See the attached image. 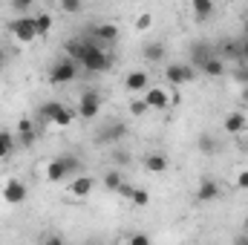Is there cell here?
<instances>
[{
  "label": "cell",
  "mask_w": 248,
  "mask_h": 245,
  "mask_svg": "<svg viewBox=\"0 0 248 245\" xmlns=\"http://www.w3.org/2000/svg\"><path fill=\"white\" fill-rule=\"evenodd\" d=\"M9 32L20 41V44H32L35 38H41L38 32V23H35V15H23V17H15L9 23Z\"/></svg>",
  "instance_id": "cell-1"
},
{
  "label": "cell",
  "mask_w": 248,
  "mask_h": 245,
  "mask_svg": "<svg viewBox=\"0 0 248 245\" xmlns=\"http://www.w3.org/2000/svg\"><path fill=\"white\" fill-rule=\"evenodd\" d=\"M41 116H44L46 122H52L55 127H69L72 119H75V113H72L66 104H61V101H46V104L41 107Z\"/></svg>",
  "instance_id": "cell-2"
},
{
  "label": "cell",
  "mask_w": 248,
  "mask_h": 245,
  "mask_svg": "<svg viewBox=\"0 0 248 245\" xmlns=\"http://www.w3.org/2000/svg\"><path fill=\"white\" fill-rule=\"evenodd\" d=\"M81 66H84L87 72H107V69L113 66V58H110V52H104L101 46L90 44V49H87V55H84Z\"/></svg>",
  "instance_id": "cell-3"
},
{
  "label": "cell",
  "mask_w": 248,
  "mask_h": 245,
  "mask_svg": "<svg viewBox=\"0 0 248 245\" xmlns=\"http://www.w3.org/2000/svg\"><path fill=\"white\" fill-rule=\"evenodd\" d=\"M98 113H101V95L95 90H84L78 98V116L93 122V119H98Z\"/></svg>",
  "instance_id": "cell-4"
},
{
  "label": "cell",
  "mask_w": 248,
  "mask_h": 245,
  "mask_svg": "<svg viewBox=\"0 0 248 245\" xmlns=\"http://www.w3.org/2000/svg\"><path fill=\"white\" fill-rule=\"evenodd\" d=\"M78 66H81V63H75L72 58H63V61H58L55 66H52L49 81H52V84H69V81H75Z\"/></svg>",
  "instance_id": "cell-5"
},
{
  "label": "cell",
  "mask_w": 248,
  "mask_h": 245,
  "mask_svg": "<svg viewBox=\"0 0 248 245\" xmlns=\"http://www.w3.org/2000/svg\"><path fill=\"white\" fill-rule=\"evenodd\" d=\"M3 199L9 205H23L26 202V184L20 182V179H9V182L3 184Z\"/></svg>",
  "instance_id": "cell-6"
},
{
  "label": "cell",
  "mask_w": 248,
  "mask_h": 245,
  "mask_svg": "<svg viewBox=\"0 0 248 245\" xmlns=\"http://www.w3.org/2000/svg\"><path fill=\"white\" fill-rule=\"evenodd\" d=\"M144 101H147L150 110H168L170 107V95L162 87H147L144 90Z\"/></svg>",
  "instance_id": "cell-7"
},
{
  "label": "cell",
  "mask_w": 248,
  "mask_h": 245,
  "mask_svg": "<svg viewBox=\"0 0 248 245\" xmlns=\"http://www.w3.org/2000/svg\"><path fill=\"white\" fill-rule=\"evenodd\" d=\"M165 78H168L173 87H179V84H187V81L193 78V66H185V63H170V66L165 69Z\"/></svg>",
  "instance_id": "cell-8"
},
{
  "label": "cell",
  "mask_w": 248,
  "mask_h": 245,
  "mask_svg": "<svg viewBox=\"0 0 248 245\" xmlns=\"http://www.w3.org/2000/svg\"><path fill=\"white\" fill-rule=\"evenodd\" d=\"M222 196V190H219V184L214 182L211 176H205L202 182H199V187H196V202H214V199H219Z\"/></svg>",
  "instance_id": "cell-9"
},
{
  "label": "cell",
  "mask_w": 248,
  "mask_h": 245,
  "mask_svg": "<svg viewBox=\"0 0 248 245\" xmlns=\"http://www.w3.org/2000/svg\"><path fill=\"white\" fill-rule=\"evenodd\" d=\"M66 176H72V173H69V165H66V156L52 159V162L46 165V179H49V182H63Z\"/></svg>",
  "instance_id": "cell-10"
},
{
  "label": "cell",
  "mask_w": 248,
  "mask_h": 245,
  "mask_svg": "<svg viewBox=\"0 0 248 245\" xmlns=\"http://www.w3.org/2000/svg\"><path fill=\"white\" fill-rule=\"evenodd\" d=\"M147 84H150V78H147V72H144V69H136V72H130V75L124 78L127 92H144V90H147Z\"/></svg>",
  "instance_id": "cell-11"
},
{
  "label": "cell",
  "mask_w": 248,
  "mask_h": 245,
  "mask_svg": "<svg viewBox=\"0 0 248 245\" xmlns=\"http://www.w3.org/2000/svg\"><path fill=\"white\" fill-rule=\"evenodd\" d=\"M168 168H170V162H168L165 153H147L144 156V170L147 173H165Z\"/></svg>",
  "instance_id": "cell-12"
},
{
  "label": "cell",
  "mask_w": 248,
  "mask_h": 245,
  "mask_svg": "<svg viewBox=\"0 0 248 245\" xmlns=\"http://www.w3.org/2000/svg\"><path fill=\"white\" fill-rule=\"evenodd\" d=\"M66 58H72L75 63L84 61V55H87V49H90V44L87 41H81V38H72V41H66Z\"/></svg>",
  "instance_id": "cell-13"
},
{
  "label": "cell",
  "mask_w": 248,
  "mask_h": 245,
  "mask_svg": "<svg viewBox=\"0 0 248 245\" xmlns=\"http://www.w3.org/2000/svg\"><path fill=\"white\" fill-rule=\"evenodd\" d=\"M93 187H95V182H93L90 176H75L72 184H69V193H72V196H78V199H84V196H90V193H93Z\"/></svg>",
  "instance_id": "cell-14"
},
{
  "label": "cell",
  "mask_w": 248,
  "mask_h": 245,
  "mask_svg": "<svg viewBox=\"0 0 248 245\" xmlns=\"http://www.w3.org/2000/svg\"><path fill=\"white\" fill-rule=\"evenodd\" d=\"M222 127H225L228 136H240V133L248 127V122H246L243 113H231V116H225V124H222Z\"/></svg>",
  "instance_id": "cell-15"
},
{
  "label": "cell",
  "mask_w": 248,
  "mask_h": 245,
  "mask_svg": "<svg viewBox=\"0 0 248 245\" xmlns=\"http://www.w3.org/2000/svg\"><path fill=\"white\" fill-rule=\"evenodd\" d=\"M141 55H144V61H150V63L165 61V44H159V41H150V44H144Z\"/></svg>",
  "instance_id": "cell-16"
},
{
  "label": "cell",
  "mask_w": 248,
  "mask_h": 245,
  "mask_svg": "<svg viewBox=\"0 0 248 245\" xmlns=\"http://www.w3.org/2000/svg\"><path fill=\"white\" fill-rule=\"evenodd\" d=\"M199 69H202L208 78H219V75H225V63H222V58H219V55H211L208 61L199 66Z\"/></svg>",
  "instance_id": "cell-17"
},
{
  "label": "cell",
  "mask_w": 248,
  "mask_h": 245,
  "mask_svg": "<svg viewBox=\"0 0 248 245\" xmlns=\"http://www.w3.org/2000/svg\"><path fill=\"white\" fill-rule=\"evenodd\" d=\"M17 136H20V144L23 147H32L35 144V127H32V122L29 119H20V124H17Z\"/></svg>",
  "instance_id": "cell-18"
},
{
  "label": "cell",
  "mask_w": 248,
  "mask_h": 245,
  "mask_svg": "<svg viewBox=\"0 0 248 245\" xmlns=\"http://www.w3.org/2000/svg\"><path fill=\"white\" fill-rule=\"evenodd\" d=\"M15 133L12 130H0V159H9L15 153Z\"/></svg>",
  "instance_id": "cell-19"
},
{
  "label": "cell",
  "mask_w": 248,
  "mask_h": 245,
  "mask_svg": "<svg viewBox=\"0 0 248 245\" xmlns=\"http://www.w3.org/2000/svg\"><path fill=\"white\" fill-rule=\"evenodd\" d=\"M95 35H98L104 44H116V41H119V26H116V23H101V26H95Z\"/></svg>",
  "instance_id": "cell-20"
},
{
  "label": "cell",
  "mask_w": 248,
  "mask_h": 245,
  "mask_svg": "<svg viewBox=\"0 0 248 245\" xmlns=\"http://www.w3.org/2000/svg\"><path fill=\"white\" fill-rule=\"evenodd\" d=\"M190 9H193L196 20H208L214 12V0H190Z\"/></svg>",
  "instance_id": "cell-21"
},
{
  "label": "cell",
  "mask_w": 248,
  "mask_h": 245,
  "mask_svg": "<svg viewBox=\"0 0 248 245\" xmlns=\"http://www.w3.org/2000/svg\"><path fill=\"white\" fill-rule=\"evenodd\" d=\"M199 150H202L205 156H214V153L219 150V141H217L211 133H202V136H199Z\"/></svg>",
  "instance_id": "cell-22"
},
{
  "label": "cell",
  "mask_w": 248,
  "mask_h": 245,
  "mask_svg": "<svg viewBox=\"0 0 248 245\" xmlns=\"http://www.w3.org/2000/svg\"><path fill=\"white\" fill-rule=\"evenodd\" d=\"M214 52H211V46H202V44H196L193 49H190V58H193V66H202V63L208 61Z\"/></svg>",
  "instance_id": "cell-23"
},
{
  "label": "cell",
  "mask_w": 248,
  "mask_h": 245,
  "mask_svg": "<svg viewBox=\"0 0 248 245\" xmlns=\"http://www.w3.org/2000/svg\"><path fill=\"white\" fill-rule=\"evenodd\" d=\"M124 184V176H122V170H110L107 176H104V187L107 190H116L119 193V187Z\"/></svg>",
  "instance_id": "cell-24"
},
{
  "label": "cell",
  "mask_w": 248,
  "mask_h": 245,
  "mask_svg": "<svg viewBox=\"0 0 248 245\" xmlns=\"http://www.w3.org/2000/svg\"><path fill=\"white\" fill-rule=\"evenodd\" d=\"M130 199H133L136 208H147V205H150V193L141 190V187H133V196H130Z\"/></svg>",
  "instance_id": "cell-25"
},
{
  "label": "cell",
  "mask_w": 248,
  "mask_h": 245,
  "mask_svg": "<svg viewBox=\"0 0 248 245\" xmlns=\"http://www.w3.org/2000/svg\"><path fill=\"white\" fill-rule=\"evenodd\" d=\"M124 133H127V130H124V124H113V127H110L107 133H101L98 138H101V141H116V138H122Z\"/></svg>",
  "instance_id": "cell-26"
},
{
  "label": "cell",
  "mask_w": 248,
  "mask_h": 245,
  "mask_svg": "<svg viewBox=\"0 0 248 245\" xmlns=\"http://www.w3.org/2000/svg\"><path fill=\"white\" fill-rule=\"evenodd\" d=\"M35 23H38V32H41V38H44V35L52 29V15H46V12H44V15H35Z\"/></svg>",
  "instance_id": "cell-27"
},
{
  "label": "cell",
  "mask_w": 248,
  "mask_h": 245,
  "mask_svg": "<svg viewBox=\"0 0 248 245\" xmlns=\"http://www.w3.org/2000/svg\"><path fill=\"white\" fill-rule=\"evenodd\" d=\"M81 6H84L81 0H61V9L66 12V15H78V12H81Z\"/></svg>",
  "instance_id": "cell-28"
},
{
  "label": "cell",
  "mask_w": 248,
  "mask_h": 245,
  "mask_svg": "<svg viewBox=\"0 0 248 245\" xmlns=\"http://www.w3.org/2000/svg\"><path fill=\"white\" fill-rule=\"evenodd\" d=\"M150 26H153V15H147V12H144V15H139V20H136V29H139V32H147Z\"/></svg>",
  "instance_id": "cell-29"
},
{
  "label": "cell",
  "mask_w": 248,
  "mask_h": 245,
  "mask_svg": "<svg viewBox=\"0 0 248 245\" xmlns=\"http://www.w3.org/2000/svg\"><path fill=\"white\" fill-rule=\"evenodd\" d=\"M147 110H150V107H147V101H144V98H136V101L130 104V113H133V116H144Z\"/></svg>",
  "instance_id": "cell-30"
},
{
  "label": "cell",
  "mask_w": 248,
  "mask_h": 245,
  "mask_svg": "<svg viewBox=\"0 0 248 245\" xmlns=\"http://www.w3.org/2000/svg\"><path fill=\"white\" fill-rule=\"evenodd\" d=\"M127 243L130 245H150V237L147 234H133V237H127Z\"/></svg>",
  "instance_id": "cell-31"
},
{
  "label": "cell",
  "mask_w": 248,
  "mask_h": 245,
  "mask_svg": "<svg viewBox=\"0 0 248 245\" xmlns=\"http://www.w3.org/2000/svg\"><path fill=\"white\" fill-rule=\"evenodd\" d=\"M32 3H35V0H12V6H15L17 12H26V9H32Z\"/></svg>",
  "instance_id": "cell-32"
},
{
  "label": "cell",
  "mask_w": 248,
  "mask_h": 245,
  "mask_svg": "<svg viewBox=\"0 0 248 245\" xmlns=\"http://www.w3.org/2000/svg\"><path fill=\"white\" fill-rule=\"evenodd\" d=\"M237 187H240V190H248V170H243V173L237 176Z\"/></svg>",
  "instance_id": "cell-33"
},
{
  "label": "cell",
  "mask_w": 248,
  "mask_h": 245,
  "mask_svg": "<svg viewBox=\"0 0 248 245\" xmlns=\"http://www.w3.org/2000/svg\"><path fill=\"white\" fill-rule=\"evenodd\" d=\"M237 81L248 87V66H240V69H237Z\"/></svg>",
  "instance_id": "cell-34"
},
{
  "label": "cell",
  "mask_w": 248,
  "mask_h": 245,
  "mask_svg": "<svg viewBox=\"0 0 248 245\" xmlns=\"http://www.w3.org/2000/svg\"><path fill=\"white\" fill-rule=\"evenodd\" d=\"M113 159H116V165H127V162H130V156H127L124 150H116V156H113Z\"/></svg>",
  "instance_id": "cell-35"
},
{
  "label": "cell",
  "mask_w": 248,
  "mask_h": 245,
  "mask_svg": "<svg viewBox=\"0 0 248 245\" xmlns=\"http://www.w3.org/2000/svg\"><path fill=\"white\" fill-rule=\"evenodd\" d=\"M119 193H122L124 199H130V196H133V187H130V184L124 182V184H122V187H119Z\"/></svg>",
  "instance_id": "cell-36"
},
{
  "label": "cell",
  "mask_w": 248,
  "mask_h": 245,
  "mask_svg": "<svg viewBox=\"0 0 248 245\" xmlns=\"http://www.w3.org/2000/svg\"><path fill=\"white\" fill-rule=\"evenodd\" d=\"M240 52H243V58L248 61V38H243V41H240Z\"/></svg>",
  "instance_id": "cell-37"
},
{
  "label": "cell",
  "mask_w": 248,
  "mask_h": 245,
  "mask_svg": "<svg viewBox=\"0 0 248 245\" xmlns=\"http://www.w3.org/2000/svg\"><path fill=\"white\" fill-rule=\"evenodd\" d=\"M243 32H246V38H248V20H246V26H243Z\"/></svg>",
  "instance_id": "cell-38"
},
{
  "label": "cell",
  "mask_w": 248,
  "mask_h": 245,
  "mask_svg": "<svg viewBox=\"0 0 248 245\" xmlns=\"http://www.w3.org/2000/svg\"><path fill=\"white\" fill-rule=\"evenodd\" d=\"M3 61H6V58H3V49H0V66H3Z\"/></svg>",
  "instance_id": "cell-39"
},
{
  "label": "cell",
  "mask_w": 248,
  "mask_h": 245,
  "mask_svg": "<svg viewBox=\"0 0 248 245\" xmlns=\"http://www.w3.org/2000/svg\"><path fill=\"white\" fill-rule=\"evenodd\" d=\"M81 3H90V0H81Z\"/></svg>",
  "instance_id": "cell-40"
},
{
  "label": "cell",
  "mask_w": 248,
  "mask_h": 245,
  "mask_svg": "<svg viewBox=\"0 0 248 245\" xmlns=\"http://www.w3.org/2000/svg\"><path fill=\"white\" fill-rule=\"evenodd\" d=\"M246 225H248V219H246Z\"/></svg>",
  "instance_id": "cell-41"
}]
</instances>
